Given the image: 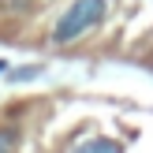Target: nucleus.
<instances>
[{
    "label": "nucleus",
    "mask_w": 153,
    "mask_h": 153,
    "mask_svg": "<svg viewBox=\"0 0 153 153\" xmlns=\"http://www.w3.org/2000/svg\"><path fill=\"white\" fill-rule=\"evenodd\" d=\"M19 146H22L19 127H0V153H19Z\"/></svg>",
    "instance_id": "nucleus-3"
},
{
    "label": "nucleus",
    "mask_w": 153,
    "mask_h": 153,
    "mask_svg": "<svg viewBox=\"0 0 153 153\" xmlns=\"http://www.w3.org/2000/svg\"><path fill=\"white\" fill-rule=\"evenodd\" d=\"M0 71H7V64H4V60H0Z\"/></svg>",
    "instance_id": "nucleus-5"
},
{
    "label": "nucleus",
    "mask_w": 153,
    "mask_h": 153,
    "mask_svg": "<svg viewBox=\"0 0 153 153\" xmlns=\"http://www.w3.org/2000/svg\"><path fill=\"white\" fill-rule=\"evenodd\" d=\"M108 15V0H71L67 11L52 26V45H71L79 37H86L90 30H97Z\"/></svg>",
    "instance_id": "nucleus-1"
},
{
    "label": "nucleus",
    "mask_w": 153,
    "mask_h": 153,
    "mask_svg": "<svg viewBox=\"0 0 153 153\" xmlns=\"http://www.w3.org/2000/svg\"><path fill=\"white\" fill-rule=\"evenodd\" d=\"M71 153H123V142L108 138V134H94V138H82L75 142Z\"/></svg>",
    "instance_id": "nucleus-2"
},
{
    "label": "nucleus",
    "mask_w": 153,
    "mask_h": 153,
    "mask_svg": "<svg viewBox=\"0 0 153 153\" xmlns=\"http://www.w3.org/2000/svg\"><path fill=\"white\" fill-rule=\"evenodd\" d=\"M41 75V67H22V71H11V79L15 82H30V79H37Z\"/></svg>",
    "instance_id": "nucleus-4"
}]
</instances>
